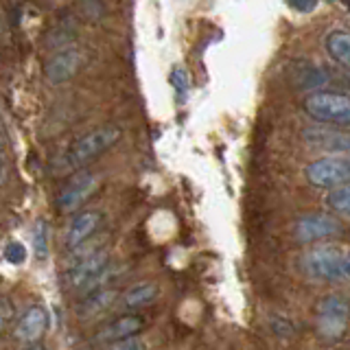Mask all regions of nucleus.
<instances>
[{
    "mask_svg": "<svg viewBox=\"0 0 350 350\" xmlns=\"http://www.w3.org/2000/svg\"><path fill=\"white\" fill-rule=\"evenodd\" d=\"M171 83H173V90H175V98L178 103H186L191 92V79H189V72L182 66H175L173 72H171Z\"/></svg>",
    "mask_w": 350,
    "mask_h": 350,
    "instance_id": "obj_19",
    "label": "nucleus"
},
{
    "mask_svg": "<svg viewBox=\"0 0 350 350\" xmlns=\"http://www.w3.org/2000/svg\"><path fill=\"white\" fill-rule=\"evenodd\" d=\"M142 328H145V320H142L140 315L127 313V315H120V317H116V320H112L109 324H105L101 331H98L96 342H101V344L120 342V339L140 335Z\"/></svg>",
    "mask_w": 350,
    "mask_h": 350,
    "instance_id": "obj_13",
    "label": "nucleus"
},
{
    "mask_svg": "<svg viewBox=\"0 0 350 350\" xmlns=\"http://www.w3.org/2000/svg\"><path fill=\"white\" fill-rule=\"evenodd\" d=\"M5 147H7V138H5L3 127H0V153H5Z\"/></svg>",
    "mask_w": 350,
    "mask_h": 350,
    "instance_id": "obj_26",
    "label": "nucleus"
},
{
    "mask_svg": "<svg viewBox=\"0 0 350 350\" xmlns=\"http://www.w3.org/2000/svg\"><path fill=\"white\" fill-rule=\"evenodd\" d=\"M304 178L315 189H337L350 184V156L344 153H326L309 162L304 169Z\"/></svg>",
    "mask_w": 350,
    "mask_h": 350,
    "instance_id": "obj_5",
    "label": "nucleus"
},
{
    "mask_svg": "<svg viewBox=\"0 0 350 350\" xmlns=\"http://www.w3.org/2000/svg\"><path fill=\"white\" fill-rule=\"evenodd\" d=\"M324 51L337 66L350 70V31L331 29L324 38Z\"/></svg>",
    "mask_w": 350,
    "mask_h": 350,
    "instance_id": "obj_15",
    "label": "nucleus"
},
{
    "mask_svg": "<svg viewBox=\"0 0 350 350\" xmlns=\"http://www.w3.org/2000/svg\"><path fill=\"white\" fill-rule=\"evenodd\" d=\"M326 206L339 217L350 219V184L337 186V189H331L326 195Z\"/></svg>",
    "mask_w": 350,
    "mask_h": 350,
    "instance_id": "obj_17",
    "label": "nucleus"
},
{
    "mask_svg": "<svg viewBox=\"0 0 350 350\" xmlns=\"http://www.w3.org/2000/svg\"><path fill=\"white\" fill-rule=\"evenodd\" d=\"M302 140L313 149L350 156V134H346L342 127H326V125L304 127Z\"/></svg>",
    "mask_w": 350,
    "mask_h": 350,
    "instance_id": "obj_10",
    "label": "nucleus"
},
{
    "mask_svg": "<svg viewBox=\"0 0 350 350\" xmlns=\"http://www.w3.org/2000/svg\"><path fill=\"white\" fill-rule=\"evenodd\" d=\"M81 64H83L81 49L77 44H66V46H59L46 59V64H44V77H46L49 83L62 85L72 79L77 70L81 68Z\"/></svg>",
    "mask_w": 350,
    "mask_h": 350,
    "instance_id": "obj_8",
    "label": "nucleus"
},
{
    "mask_svg": "<svg viewBox=\"0 0 350 350\" xmlns=\"http://www.w3.org/2000/svg\"><path fill=\"white\" fill-rule=\"evenodd\" d=\"M116 298H118V291L112 287H103V289L85 293V298L77 304V315H79V320H90V317L103 315L109 306L116 302Z\"/></svg>",
    "mask_w": 350,
    "mask_h": 350,
    "instance_id": "obj_14",
    "label": "nucleus"
},
{
    "mask_svg": "<svg viewBox=\"0 0 350 350\" xmlns=\"http://www.w3.org/2000/svg\"><path fill=\"white\" fill-rule=\"evenodd\" d=\"M98 186H101V175L98 173L81 171L72 175L68 184H66L57 195V211L66 215L79 211V208L98 191Z\"/></svg>",
    "mask_w": 350,
    "mask_h": 350,
    "instance_id": "obj_6",
    "label": "nucleus"
},
{
    "mask_svg": "<svg viewBox=\"0 0 350 350\" xmlns=\"http://www.w3.org/2000/svg\"><path fill=\"white\" fill-rule=\"evenodd\" d=\"M11 313H14V309H11L9 300H7V298H0V335H3L5 326H7L9 317H11Z\"/></svg>",
    "mask_w": 350,
    "mask_h": 350,
    "instance_id": "obj_23",
    "label": "nucleus"
},
{
    "mask_svg": "<svg viewBox=\"0 0 350 350\" xmlns=\"http://www.w3.org/2000/svg\"><path fill=\"white\" fill-rule=\"evenodd\" d=\"M304 273L313 280L322 282H342L346 280L344 273V252L335 245H315L304 252L300 258Z\"/></svg>",
    "mask_w": 350,
    "mask_h": 350,
    "instance_id": "obj_4",
    "label": "nucleus"
},
{
    "mask_svg": "<svg viewBox=\"0 0 350 350\" xmlns=\"http://www.w3.org/2000/svg\"><path fill=\"white\" fill-rule=\"evenodd\" d=\"M350 326V298L344 293H331L317 304V337L324 342L344 339Z\"/></svg>",
    "mask_w": 350,
    "mask_h": 350,
    "instance_id": "obj_3",
    "label": "nucleus"
},
{
    "mask_svg": "<svg viewBox=\"0 0 350 350\" xmlns=\"http://www.w3.org/2000/svg\"><path fill=\"white\" fill-rule=\"evenodd\" d=\"M302 107L317 125L342 129L350 127V96L344 92L313 90L302 101Z\"/></svg>",
    "mask_w": 350,
    "mask_h": 350,
    "instance_id": "obj_1",
    "label": "nucleus"
},
{
    "mask_svg": "<svg viewBox=\"0 0 350 350\" xmlns=\"http://www.w3.org/2000/svg\"><path fill=\"white\" fill-rule=\"evenodd\" d=\"M103 350H147L145 339L136 337H127V339H120V342H112V344H105Z\"/></svg>",
    "mask_w": 350,
    "mask_h": 350,
    "instance_id": "obj_21",
    "label": "nucleus"
},
{
    "mask_svg": "<svg viewBox=\"0 0 350 350\" xmlns=\"http://www.w3.org/2000/svg\"><path fill=\"white\" fill-rule=\"evenodd\" d=\"M107 265H109V252L105 247L96 250L90 256L66 265V284H68L70 289L83 291Z\"/></svg>",
    "mask_w": 350,
    "mask_h": 350,
    "instance_id": "obj_9",
    "label": "nucleus"
},
{
    "mask_svg": "<svg viewBox=\"0 0 350 350\" xmlns=\"http://www.w3.org/2000/svg\"><path fill=\"white\" fill-rule=\"evenodd\" d=\"M5 260L9 262V265H22V262L27 260V247L20 243V241H9V243L5 245V252H3Z\"/></svg>",
    "mask_w": 350,
    "mask_h": 350,
    "instance_id": "obj_20",
    "label": "nucleus"
},
{
    "mask_svg": "<svg viewBox=\"0 0 350 350\" xmlns=\"http://www.w3.org/2000/svg\"><path fill=\"white\" fill-rule=\"evenodd\" d=\"M49 224L44 219H38L36 228H33V252H36L38 260H46L49 258Z\"/></svg>",
    "mask_w": 350,
    "mask_h": 350,
    "instance_id": "obj_18",
    "label": "nucleus"
},
{
    "mask_svg": "<svg viewBox=\"0 0 350 350\" xmlns=\"http://www.w3.org/2000/svg\"><path fill=\"white\" fill-rule=\"evenodd\" d=\"M27 350H44L42 346H31V348H27Z\"/></svg>",
    "mask_w": 350,
    "mask_h": 350,
    "instance_id": "obj_27",
    "label": "nucleus"
},
{
    "mask_svg": "<svg viewBox=\"0 0 350 350\" xmlns=\"http://www.w3.org/2000/svg\"><path fill=\"white\" fill-rule=\"evenodd\" d=\"M9 180V169H7V162H5V156L0 153V186H5Z\"/></svg>",
    "mask_w": 350,
    "mask_h": 350,
    "instance_id": "obj_24",
    "label": "nucleus"
},
{
    "mask_svg": "<svg viewBox=\"0 0 350 350\" xmlns=\"http://www.w3.org/2000/svg\"><path fill=\"white\" fill-rule=\"evenodd\" d=\"M344 273H346V278H350V250L344 252Z\"/></svg>",
    "mask_w": 350,
    "mask_h": 350,
    "instance_id": "obj_25",
    "label": "nucleus"
},
{
    "mask_svg": "<svg viewBox=\"0 0 350 350\" xmlns=\"http://www.w3.org/2000/svg\"><path fill=\"white\" fill-rule=\"evenodd\" d=\"M342 234V224L337 217L326 213H309L302 215L298 221L293 224V239L298 243H320V241L333 239Z\"/></svg>",
    "mask_w": 350,
    "mask_h": 350,
    "instance_id": "obj_7",
    "label": "nucleus"
},
{
    "mask_svg": "<svg viewBox=\"0 0 350 350\" xmlns=\"http://www.w3.org/2000/svg\"><path fill=\"white\" fill-rule=\"evenodd\" d=\"M101 224H103V213L101 211H94V208H90V211L77 213L72 217L68 230H66V241H64L66 247L75 250L77 245L90 241L96 234V230L101 228Z\"/></svg>",
    "mask_w": 350,
    "mask_h": 350,
    "instance_id": "obj_12",
    "label": "nucleus"
},
{
    "mask_svg": "<svg viewBox=\"0 0 350 350\" xmlns=\"http://www.w3.org/2000/svg\"><path fill=\"white\" fill-rule=\"evenodd\" d=\"M158 295H160V287L156 282H138L123 293L120 304H123V309L127 311H138V309H145V306H151L158 300Z\"/></svg>",
    "mask_w": 350,
    "mask_h": 350,
    "instance_id": "obj_16",
    "label": "nucleus"
},
{
    "mask_svg": "<svg viewBox=\"0 0 350 350\" xmlns=\"http://www.w3.org/2000/svg\"><path fill=\"white\" fill-rule=\"evenodd\" d=\"M123 136V129L116 125H103L92 131L83 134L79 140L70 147L68 156H66V169H81L92 160L101 158L105 151L112 149Z\"/></svg>",
    "mask_w": 350,
    "mask_h": 350,
    "instance_id": "obj_2",
    "label": "nucleus"
},
{
    "mask_svg": "<svg viewBox=\"0 0 350 350\" xmlns=\"http://www.w3.org/2000/svg\"><path fill=\"white\" fill-rule=\"evenodd\" d=\"M287 5L293 11H298V14H311L317 5V0H287Z\"/></svg>",
    "mask_w": 350,
    "mask_h": 350,
    "instance_id": "obj_22",
    "label": "nucleus"
},
{
    "mask_svg": "<svg viewBox=\"0 0 350 350\" xmlns=\"http://www.w3.org/2000/svg\"><path fill=\"white\" fill-rule=\"evenodd\" d=\"M49 324H51V317H49V311L44 309V306H31L16 324V339L22 344H36L40 339L46 335L49 331Z\"/></svg>",
    "mask_w": 350,
    "mask_h": 350,
    "instance_id": "obj_11",
    "label": "nucleus"
}]
</instances>
